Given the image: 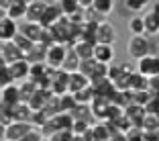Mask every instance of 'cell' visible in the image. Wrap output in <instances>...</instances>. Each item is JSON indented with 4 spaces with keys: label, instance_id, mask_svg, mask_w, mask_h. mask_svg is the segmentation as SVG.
Segmentation results:
<instances>
[{
    "label": "cell",
    "instance_id": "1",
    "mask_svg": "<svg viewBox=\"0 0 159 141\" xmlns=\"http://www.w3.org/2000/svg\"><path fill=\"white\" fill-rule=\"evenodd\" d=\"M153 41H151L149 35H131V39H129V45H126V49H129V55L133 57V59H141V57L149 55V53H153Z\"/></svg>",
    "mask_w": 159,
    "mask_h": 141
},
{
    "label": "cell",
    "instance_id": "2",
    "mask_svg": "<svg viewBox=\"0 0 159 141\" xmlns=\"http://www.w3.org/2000/svg\"><path fill=\"white\" fill-rule=\"evenodd\" d=\"M67 51H70V47L66 43H53V45H49L45 51V63L49 68H53V70H61L63 61L67 57Z\"/></svg>",
    "mask_w": 159,
    "mask_h": 141
},
{
    "label": "cell",
    "instance_id": "3",
    "mask_svg": "<svg viewBox=\"0 0 159 141\" xmlns=\"http://www.w3.org/2000/svg\"><path fill=\"white\" fill-rule=\"evenodd\" d=\"M118 39V31L110 21H100L96 27V43H106V45H114Z\"/></svg>",
    "mask_w": 159,
    "mask_h": 141
},
{
    "label": "cell",
    "instance_id": "4",
    "mask_svg": "<svg viewBox=\"0 0 159 141\" xmlns=\"http://www.w3.org/2000/svg\"><path fill=\"white\" fill-rule=\"evenodd\" d=\"M35 125L31 121H12L6 125V139L10 141H20L25 135H27Z\"/></svg>",
    "mask_w": 159,
    "mask_h": 141
},
{
    "label": "cell",
    "instance_id": "5",
    "mask_svg": "<svg viewBox=\"0 0 159 141\" xmlns=\"http://www.w3.org/2000/svg\"><path fill=\"white\" fill-rule=\"evenodd\" d=\"M137 72H139V74H143V76H147V78L157 76L159 74V55L149 53V55L137 59Z\"/></svg>",
    "mask_w": 159,
    "mask_h": 141
},
{
    "label": "cell",
    "instance_id": "6",
    "mask_svg": "<svg viewBox=\"0 0 159 141\" xmlns=\"http://www.w3.org/2000/svg\"><path fill=\"white\" fill-rule=\"evenodd\" d=\"M114 57H116L114 45H106V43H96V45H94V59L96 61L110 66V63L114 61Z\"/></svg>",
    "mask_w": 159,
    "mask_h": 141
},
{
    "label": "cell",
    "instance_id": "7",
    "mask_svg": "<svg viewBox=\"0 0 159 141\" xmlns=\"http://www.w3.org/2000/svg\"><path fill=\"white\" fill-rule=\"evenodd\" d=\"M19 33V21L10 19V16H4L0 19V43H6V41H12Z\"/></svg>",
    "mask_w": 159,
    "mask_h": 141
},
{
    "label": "cell",
    "instance_id": "8",
    "mask_svg": "<svg viewBox=\"0 0 159 141\" xmlns=\"http://www.w3.org/2000/svg\"><path fill=\"white\" fill-rule=\"evenodd\" d=\"M90 108H92L94 119H100V121H106L108 119V110H110V100L106 96H94V100L90 102Z\"/></svg>",
    "mask_w": 159,
    "mask_h": 141
},
{
    "label": "cell",
    "instance_id": "9",
    "mask_svg": "<svg viewBox=\"0 0 159 141\" xmlns=\"http://www.w3.org/2000/svg\"><path fill=\"white\" fill-rule=\"evenodd\" d=\"M43 25L41 23H33V21H25L23 25H19V33H23L25 37H29L33 43L41 41V35H43Z\"/></svg>",
    "mask_w": 159,
    "mask_h": 141
},
{
    "label": "cell",
    "instance_id": "10",
    "mask_svg": "<svg viewBox=\"0 0 159 141\" xmlns=\"http://www.w3.org/2000/svg\"><path fill=\"white\" fill-rule=\"evenodd\" d=\"M61 16H66V14L61 12L59 2H51V4H47L45 12H43V19L39 21V23H41L43 27H51V25H55Z\"/></svg>",
    "mask_w": 159,
    "mask_h": 141
},
{
    "label": "cell",
    "instance_id": "11",
    "mask_svg": "<svg viewBox=\"0 0 159 141\" xmlns=\"http://www.w3.org/2000/svg\"><path fill=\"white\" fill-rule=\"evenodd\" d=\"M0 53H2V57L6 59V63H12V61L23 59V57H25L23 49H20V47L16 45L14 41H6V43H2V45H0Z\"/></svg>",
    "mask_w": 159,
    "mask_h": 141
},
{
    "label": "cell",
    "instance_id": "12",
    "mask_svg": "<svg viewBox=\"0 0 159 141\" xmlns=\"http://www.w3.org/2000/svg\"><path fill=\"white\" fill-rule=\"evenodd\" d=\"M29 68H31V63H29L25 57H23V59L12 61V63H8V70H10V74H12V80L14 82L27 80V78H29Z\"/></svg>",
    "mask_w": 159,
    "mask_h": 141
},
{
    "label": "cell",
    "instance_id": "13",
    "mask_svg": "<svg viewBox=\"0 0 159 141\" xmlns=\"http://www.w3.org/2000/svg\"><path fill=\"white\" fill-rule=\"evenodd\" d=\"M0 100L2 102H6L8 106H14V104H19L20 102V88H19V84H8V86H4V88L0 90Z\"/></svg>",
    "mask_w": 159,
    "mask_h": 141
},
{
    "label": "cell",
    "instance_id": "14",
    "mask_svg": "<svg viewBox=\"0 0 159 141\" xmlns=\"http://www.w3.org/2000/svg\"><path fill=\"white\" fill-rule=\"evenodd\" d=\"M47 8V2L45 0H33V2H29L27 6V16L25 21H33V23H39L43 19V12Z\"/></svg>",
    "mask_w": 159,
    "mask_h": 141
},
{
    "label": "cell",
    "instance_id": "15",
    "mask_svg": "<svg viewBox=\"0 0 159 141\" xmlns=\"http://www.w3.org/2000/svg\"><path fill=\"white\" fill-rule=\"evenodd\" d=\"M27 6L29 4L25 0H10L8 6H6V16H10L14 21H23L27 16Z\"/></svg>",
    "mask_w": 159,
    "mask_h": 141
},
{
    "label": "cell",
    "instance_id": "16",
    "mask_svg": "<svg viewBox=\"0 0 159 141\" xmlns=\"http://www.w3.org/2000/svg\"><path fill=\"white\" fill-rule=\"evenodd\" d=\"M94 45H96V43H92V41L78 39V41L71 45V49H74V53L80 59H90V57H94Z\"/></svg>",
    "mask_w": 159,
    "mask_h": 141
},
{
    "label": "cell",
    "instance_id": "17",
    "mask_svg": "<svg viewBox=\"0 0 159 141\" xmlns=\"http://www.w3.org/2000/svg\"><path fill=\"white\" fill-rule=\"evenodd\" d=\"M88 84H90V78L86 74H82L80 70L70 72V92L71 94L78 92V90H82V88H86Z\"/></svg>",
    "mask_w": 159,
    "mask_h": 141
},
{
    "label": "cell",
    "instance_id": "18",
    "mask_svg": "<svg viewBox=\"0 0 159 141\" xmlns=\"http://www.w3.org/2000/svg\"><path fill=\"white\" fill-rule=\"evenodd\" d=\"M31 119H33V108L29 106V102L20 100L12 106V121H31Z\"/></svg>",
    "mask_w": 159,
    "mask_h": 141
},
{
    "label": "cell",
    "instance_id": "19",
    "mask_svg": "<svg viewBox=\"0 0 159 141\" xmlns=\"http://www.w3.org/2000/svg\"><path fill=\"white\" fill-rule=\"evenodd\" d=\"M129 90L137 92V90H149V78L139 72H131L129 76Z\"/></svg>",
    "mask_w": 159,
    "mask_h": 141
},
{
    "label": "cell",
    "instance_id": "20",
    "mask_svg": "<svg viewBox=\"0 0 159 141\" xmlns=\"http://www.w3.org/2000/svg\"><path fill=\"white\" fill-rule=\"evenodd\" d=\"M19 88H20V100H23V102H29L31 96L39 90V84L35 80H31V78H27V80H23L19 84Z\"/></svg>",
    "mask_w": 159,
    "mask_h": 141
},
{
    "label": "cell",
    "instance_id": "21",
    "mask_svg": "<svg viewBox=\"0 0 159 141\" xmlns=\"http://www.w3.org/2000/svg\"><path fill=\"white\" fill-rule=\"evenodd\" d=\"M143 21H145V35H159V19L153 12H145L143 14Z\"/></svg>",
    "mask_w": 159,
    "mask_h": 141
},
{
    "label": "cell",
    "instance_id": "22",
    "mask_svg": "<svg viewBox=\"0 0 159 141\" xmlns=\"http://www.w3.org/2000/svg\"><path fill=\"white\" fill-rule=\"evenodd\" d=\"M74 96H75V100H78V104H90L94 100V96H96V90H94L92 84H88L86 88L74 92Z\"/></svg>",
    "mask_w": 159,
    "mask_h": 141
},
{
    "label": "cell",
    "instance_id": "23",
    "mask_svg": "<svg viewBox=\"0 0 159 141\" xmlns=\"http://www.w3.org/2000/svg\"><path fill=\"white\" fill-rule=\"evenodd\" d=\"M45 51H47V47L41 45V43H35L33 49L25 55V59L29 61V63H35V61H45Z\"/></svg>",
    "mask_w": 159,
    "mask_h": 141
},
{
    "label": "cell",
    "instance_id": "24",
    "mask_svg": "<svg viewBox=\"0 0 159 141\" xmlns=\"http://www.w3.org/2000/svg\"><path fill=\"white\" fill-rule=\"evenodd\" d=\"M92 8L100 14V16H108L114 10V0H94Z\"/></svg>",
    "mask_w": 159,
    "mask_h": 141
},
{
    "label": "cell",
    "instance_id": "25",
    "mask_svg": "<svg viewBox=\"0 0 159 141\" xmlns=\"http://www.w3.org/2000/svg\"><path fill=\"white\" fill-rule=\"evenodd\" d=\"M129 31L131 35H143L145 33V21H143V14H135L129 19Z\"/></svg>",
    "mask_w": 159,
    "mask_h": 141
},
{
    "label": "cell",
    "instance_id": "26",
    "mask_svg": "<svg viewBox=\"0 0 159 141\" xmlns=\"http://www.w3.org/2000/svg\"><path fill=\"white\" fill-rule=\"evenodd\" d=\"M80 57L74 53V49L70 47V51H67V57H66V61H63V70L66 72H75V70H80Z\"/></svg>",
    "mask_w": 159,
    "mask_h": 141
},
{
    "label": "cell",
    "instance_id": "27",
    "mask_svg": "<svg viewBox=\"0 0 159 141\" xmlns=\"http://www.w3.org/2000/svg\"><path fill=\"white\" fill-rule=\"evenodd\" d=\"M12 41L16 43V45H19L20 49H23V53H25V55H27V53L31 51V49H33V45H35V43L31 41V39H29V37H25L23 33H16V37H14Z\"/></svg>",
    "mask_w": 159,
    "mask_h": 141
},
{
    "label": "cell",
    "instance_id": "28",
    "mask_svg": "<svg viewBox=\"0 0 159 141\" xmlns=\"http://www.w3.org/2000/svg\"><path fill=\"white\" fill-rule=\"evenodd\" d=\"M12 123V106L0 100V125H8Z\"/></svg>",
    "mask_w": 159,
    "mask_h": 141
},
{
    "label": "cell",
    "instance_id": "29",
    "mask_svg": "<svg viewBox=\"0 0 159 141\" xmlns=\"http://www.w3.org/2000/svg\"><path fill=\"white\" fill-rule=\"evenodd\" d=\"M92 127L88 121H82V119H74V125H71V133L74 135H84L88 129Z\"/></svg>",
    "mask_w": 159,
    "mask_h": 141
},
{
    "label": "cell",
    "instance_id": "30",
    "mask_svg": "<svg viewBox=\"0 0 159 141\" xmlns=\"http://www.w3.org/2000/svg\"><path fill=\"white\" fill-rule=\"evenodd\" d=\"M149 2L151 0H125V6H126V10H131V12H139V10H143Z\"/></svg>",
    "mask_w": 159,
    "mask_h": 141
},
{
    "label": "cell",
    "instance_id": "31",
    "mask_svg": "<svg viewBox=\"0 0 159 141\" xmlns=\"http://www.w3.org/2000/svg\"><path fill=\"white\" fill-rule=\"evenodd\" d=\"M59 6H61V12L66 14H71V12H75V10L80 8V4L75 2V0H59Z\"/></svg>",
    "mask_w": 159,
    "mask_h": 141
},
{
    "label": "cell",
    "instance_id": "32",
    "mask_svg": "<svg viewBox=\"0 0 159 141\" xmlns=\"http://www.w3.org/2000/svg\"><path fill=\"white\" fill-rule=\"evenodd\" d=\"M71 137H74V133H71L70 129H59V131L51 133L49 139L51 141H71Z\"/></svg>",
    "mask_w": 159,
    "mask_h": 141
},
{
    "label": "cell",
    "instance_id": "33",
    "mask_svg": "<svg viewBox=\"0 0 159 141\" xmlns=\"http://www.w3.org/2000/svg\"><path fill=\"white\" fill-rule=\"evenodd\" d=\"M12 74H10V70H8V66L6 68H0V90L4 88V86H8V84H12Z\"/></svg>",
    "mask_w": 159,
    "mask_h": 141
},
{
    "label": "cell",
    "instance_id": "34",
    "mask_svg": "<svg viewBox=\"0 0 159 141\" xmlns=\"http://www.w3.org/2000/svg\"><path fill=\"white\" fill-rule=\"evenodd\" d=\"M41 137H43L41 129L33 127V129H31V131H29V133H27V135H25V137H23V139H20V141H39V139H41Z\"/></svg>",
    "mask_w": 159,
    "mask_h": 141
},
{
    "label": "cell",
    "instance_id": "35",
    "mask_svg": "<svg viewBox=\"0 0 159 141\" xmlns=\"http://www.w3.org/2000/svg\"><path fill=\"white\" fill-rule=\"evenodd\" d=\"M126 141H145V135H143V129H137V131H131L126 135Z\"/></svg>",
    "mask_w": 159,
    "mask_h": 141
},
{
    "label": "cell",
    "instance_id": "36",
    "mask_svg": "<svg viewBox=\"0 0 159 141\" xmlns=\"http://www.w3.org/2000/svg\"><path fill=\"white\" fill-rule=\"evenodd\" d=\"M149 90L153 94H159V74L157 76H151L149 78Z\"/></svg>",
    "mask_w": 159,
    "mask_h": 141
},
{
    "label": "cell",
    "instance_id": "37",
    "mask_svg": "<svg viewBox=\"0 0 159 141\" xmlns=\"http://www.w3.org/2000/svg\"><path fill=\"white\" fill-rule=\"evenodd\" d=\"M82 137H84L86 141H100V137L96 135V133H94V129H92V127H90V129H88V131H86Z\"/></svg>",
    "mask_w": 159,
    "mask_h": 141
},
{
    "label": "cell",
    "instance_id": "38",
    "mask_svg": "<svg viewBox=\"0 0 159 141\" xmlns=\"http://www.w3.org/2000/svg\"><path fill=\"white\" fill-rule=\"evenodd\" d=\"M151 12H153L155 16H157V19H159V0H157V2H153V4H151Z\"/></svg>",
    "mask_w": 159,
    "mask_h": 141
},
{
    "label": "cell",
    "instance_id": "39",
    "mask_svg": "<svg viewBox=\"0 0 159 141\" xmlns=\"http://www.w3.org/2000/svg\"><path fill=\"white\" fill-rule=\"evenodd\" d=\"M6 139V125H0V141Z\"/></svg>",
    "mask_w": 159,
    "mask_h": 141
},
{
    "label": "cell",
    "instance_id": "40",
    "mask_svg": "<svg viewBox=\"0 0 159 141\" xmlns=\"http://www.w3.org/2000/svg\"><path fill=\"white\" fill-rule=\"evenodd\" d=\"M6 66H8V63H6V59L2 57V53H0V68H6Z\"/></svg>",
    "mask_w": 159,
    "mask_h": 141
},
{
    "label": "cell",
    "instance_id": "41",
    "mask_svg": "<svg viewBox=\"0 0 159 141\" xmlns=\"http://www.w3.org/2000/svg\"><path fill=\"white\" fill-rule=\"evenodd\" d=\"M71 141H86V139L82 135H74V137H71Z\"/></svg>",
    "mask_w": 159,
    "mask_h": 141
},
{
    "label": "cell",
    "instance_id": "42",
    "mask_svg": "<svg viewBox=\"0 0 159 141\" xmlns=\"http://www.w3.org/2000/svg\"><path fill=\"white\" fill-rule=\"evenodd\" d=\"M8 2H10V0H0V6H2V8H6V6H8Z\"/></svg>",
    "mask_w": 159,
    "mask_h": 141
},
{
    "label": "cell",
    "instance_id": "43",
    "mask_svg": "<svg viewBox=\"0 0 159 141\" xmlns=\"http://www.w3.org/2000/svg\"><path fill=\"white\" fill-rule=\"evenodd\" d=\"M6 16V8H2V6H0V19H4Z\"/></svg>",
    "mask_w": 159,
    "mask_h": 141
},
{
    "label": "cell",
    "instance_id": "44",
    "mask_svg": "<svg viewBox=\"0 0 159 141\" xmlns=\"http://www.w3.org/2000/svg\"><path fill=\"white\" fill-rule=\"evenodd\" d=\"M25 2H27V4H29V2H33V0H25Z\"/></svg>",
    "mask_w": 159,
    "mask_h": 141
},
{
    "label": "cell",
    "instance_id": "45",
    "mask_svg": "<svg viewBox=\"0 0 159 141\" xmlns=\"http://www.w3.org/2000/svg\"><path fill=\"white\" fill-rule=\"evenodd\" d=\"M155 47H157V51H159V43H157V45H155Z\"/></svg>",
    "mask_w": 159,
    "mask_h": 141
},
{
    "label": "cell",
    "instance_id": "46",
    "mask_svg": "<svg viewBox=\"0 0 159 141\" xmlns=\"http://www.w3.org/2000/svg\"><path fill=\"white\" fill-rule=\"evenodd\" d=\"M4 141H10V139H4Z\"/></svg>",
    "mask_w": 159,
    "mask_h": 141
}]
</instances>
